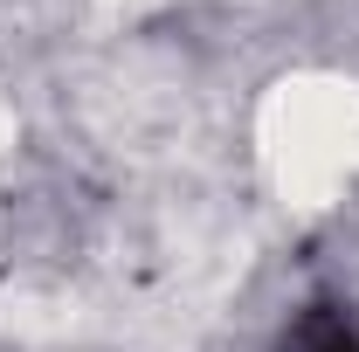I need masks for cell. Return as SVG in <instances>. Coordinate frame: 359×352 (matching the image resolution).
I'll return each mask as SVG.
<instances>
[{"mask_svg":"<svg viewBox=\"0 0 359 352\" xmlns=\"http://www.w3.org/2000/svg\"><path fill=\"white\" fill-rule=\"evenodd\" d=\"M249 159L276 208L339 215L359 201V76L346 69H283L249 111Z\"/></svg>","mask_w":359,"mask_h":352,"instance_id":"obj_1","label":"cell"}]
</instances>
